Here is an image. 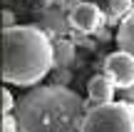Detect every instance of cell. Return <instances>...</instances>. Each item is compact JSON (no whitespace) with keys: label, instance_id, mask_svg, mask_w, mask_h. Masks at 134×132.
<instances>
[{"label":"cell","instance_id":"obj_5","mask_svg":"<svg viewBox=\"0 0 134 132\" xmlns=\"http://www.w3.org/2000/svg\"><path fill=\"white\" fill-rule=\"evenodd\" d=\"M70 23L75 25L80 33H94L102 25V13L94 3H80L72 8L70 13Z\"/></svg>","mask_w":134,"mask_h":132},{"label":"cell","instance_id":"obj_11","mask_svg":"<svg viewBox=\"0 0 134 132\" xmlns=\"http://www.w3.org/2000/svg\"><path fill=\"white\" fill-rule=\"evenodd\" d=\"M122 97H124L127 102H132V105H134V82L129 85V87H122Z\"/></svg>","mask_w":134,"mask_h":132},{"label":"cell","instance_id":"obj_2","mask_svg":"<svg viewBox=\"0 0 134 132\" xmlns=\"http://www.w3.org/2000/svg\"><path fill=\"white\" fill-rule=\"evenodd\" d=\"M15 115L20 130H82L85 122V100L67 87H40L20 97Z\"/></svg>","mask_w":134,"mask_h":132},{"label":"cell","instance_id":"obj_8","mask_svg":"<svg viewBox=\"0 0 134 132\" xmlns=\"http://www.w3.org/2000/svg\"><path fill=\"white\" fill-rule=\"evenodd\" d=\"M109 10H112V18L129 15L132 13V0H109Z\"/></svg>","mask_w":134,"mask_h":132},{"label":"cell","instance_id":"obj_4","mask_svg":"<svg viewBox=\"0 0 134 132\" xmlns=\"http://www.w3.org/2000/svg\"><path fill=\"white\" fill-rule=\"evenodd\" d=\"M104 75L117 85V87H129L134 82V55L127 50H117V52L107 55L104 60Z\"/></svg>","mask_w":134,"mask_h":132},{"label":"cell","instance_id":"obj_6","mask_svg":"<svg viewBox=\"0 0 134 132\" xmlns=\"http://www.w3.org/2000/svg\"><path fill=\"white\" fill-rule=\"evenodd\" d=\"M114 87H117V85L112 82L107 75H97V77H92L90 85H87V90H90V100H92L94 105L109 102L112 95H114Z\"/></svg>","mask_w":134,"mask_h":132},{"label":"cell","instance_id":"obj_1","mask_svg":"<svg viewBox=\"0 0 134 132\" xmlns=\"http://www.w3.org/2000/svg\"><path fill=\"white\" fill-rule=\"evenodd\" d=\"M55 62L52 43L35 25H8L3 30V80L27 87L50 72Z\"/></svg>","mask_w":134,"mask_h":132},{"label":"cell","instance_id":"obj_3","mask_svg":"<svg viewBox=\"0 0 134 132\" xmlns=\"http://www.w3.org/2000/svg\"><path fill=\"white\" fill-rule=\"evenodd\" d=\"M82 130H134V105L122 100V102H99L94 110L85 115Z\"/></svg>","mask_w":134,"mask_h":132},{"label":"cell","instance_id":"obj_7","mask_svg":"<svg viewBox=\"0 0 134 132\" xmlns=\"http://www.w3.org/2000/svg\"><path fill=\"white\" fill-rule=\"evenodd\" d=\"M117 45H119V50H127L134 55V10L124 15L119 30H117Z\"/></svg>","mask_w":134,"mask_h":132},{"label":"cell","instance_id":"obj_9","mask_svg":"<svg viewBox=\"0 0 134 132\" xmlns=\"http://www.w3.org/2000/svg\"><path fill=\"white\" fill-rule=\"evenodd\" d=\"M3 130H5V132L20 130V120H18V115H13V112H5V115H3Z\"/></svg>","mask_w":134,"mask_h":132},{"label":"cell","instance_id":"obj_10","mask_svg":"<svg viewBox=\"0 0 134 132\" xmlns=\"http://www.w3.org/2000/svg\"><path fill=\"white\" fill-rule=\"evenodd\" d=\"M13 110H15L13 92H10V90H3V115H5V112H13Z\"/></svg>","mask_w":134,"mask_h":132}]
</instances>
